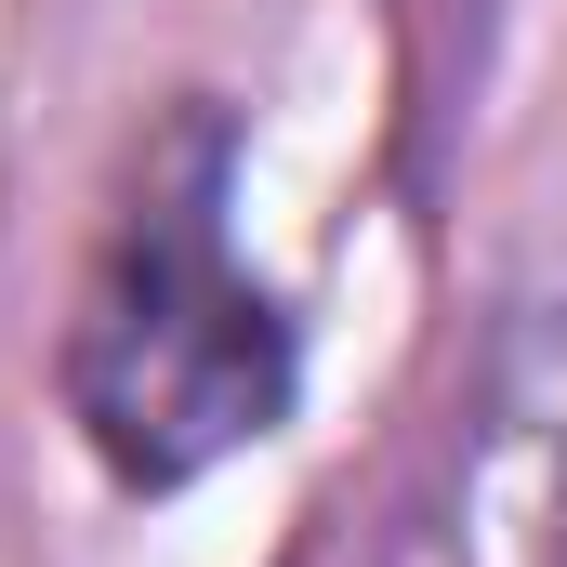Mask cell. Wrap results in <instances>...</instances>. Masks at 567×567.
Here are the masks:
<instances>
[{"label": "cell", "instance_id": "6da1fadb", "mask_svg": "<svg viewBox=\"0 0 567 567\" xmlns=\"http://www.w3.org/2000/svg\"><path fill=\"white\" fill-rule=\"evenodd\" d=\"M303 343L278 290L238 265V133L225 106H185L145 145L133 198L66 317V423L120 488H185L290 423Z\"/></svg>", "mask_w": 567, "mask_h": 567}]
</instances>
